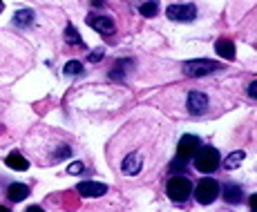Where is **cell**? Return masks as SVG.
<instances>
[{
  "label": "cell",
  "instance_id": "obj_22",
  "mask_svg": "<svg viewBox=\"0 0 257 212\" xmlns=\"http://www.w3.org/2000/svg\"><path fill=\"white\" fill-rule=\"evenodd\" d=\"M248 96H250V98H255V96H257V83H255V81L248 85Z\"/></svg>",
  "mask_w": 257,
  "mask_h": 212
},
{
  "label": "cell",
  "instance_id": "obj_16",
  "mask_svg": "<svg viewBox=\"0 0 257 212\" xmlns=\"http://www.w3.org/2000/svg\"><path fill=\"white\" fill-rule=\"evenodd\" d=\"M139 12H141V16H146V18L157 16V12H159V3H157V0H148V3H143L139 7Z\"/></svg>",
  "mask_w": 257,
  "mask_h": 212
},
{
  "label": "cell",
  "instance_id": "obj_7",
  "mask_svg": "<svg viewBox=\"0 0 257 212\" xmlns=\"http://www.w3.org/2000/svg\"><path fill=\"white\" fill-rule=\"evenodd\" d=\"M76 192L81 196H90V199H94V196H103L107 192V185L98 183V181H81V183L76 185Z\"/></svg>",
  "mask_w": 257,
  "mask_h": 212
},
{
  "label": "cell",
  "instance_id": "obj_23",
  "mask_svg": "<svg viewBox=\"0 0 257 212\" xmlns=\"http://www.w3.org/2000/svg\"><path fill=\"white\" fill-rule=\"evenodd\" d=\"M250 212H257V194L250 196Z\"/></svg>",
  "mask_w": 257,
  "mask_h": 212
},
{
  "label": "cell",
  "instance_id": "obj_4",
  "mask_svg": "<svg viewBox=\"0 0 257 212\" xmlns=\"http://www.w3.org/2000/svg\"><path fill=\"white\" fill-rule=\"evenodd\" d=\"M195 196L201 205H210L219 196V183L215 179H201L195 188Z\"/></svg>",
  "mask_w": 257,
  "mask_h": 212
},
{
  "label": "cell",
  "instance_id": "obj_8",
  "mask_svg": "<svg viewBox=\"0 0 257 212\" xmlns=\"http://www.w3.org/2000/svg\"><path fill=\"white\" fill-rule=\"evenodd\" d=\"M206 107H208V96L204 92H190L188 94V110H190V114L195 116L204 114Z\"/></svg>",
  "mask_w": 257,
  "mask_h": 212
},
{
  "label": "cell",
  "instance_id": "obj_26",
  "mask_svg": "<svg viewBox=\"0 0 257 212\" xmlns=\"http://www.w3.org/2000/svg\"><path fill=\"white\" fill-rule=\"evenodd\" d=\"M0 212H9V208H5V205H0Z\"/></svg>",
  "mask_w": 257,
  "mask_h": 212
},
{
  "label": "cell",
  "instance_id": "obj_13",
  "mask_svg": "<svg viewBox=\"0 0 257 212\" xmlns=\"http://www.w3.org/2000/svg\"><path fill=\"white\" fill-rule=\"evenodd\" d=\"M215 52L219 54L221 58H226V61H235V45L230 41H217Z\"/></svg>",
  "mask_w": 257,
  "mask_h": 212
},
{
  "label": "cell",
  "instance_id": "obj_10",
  "mask_svg": "<svg viewBox=\"0 0 257 212\" xmlns=\"http://www.w3.org/2000/svg\"><path fill=\"white\" fill-rule=\"evenodd\" d=\"M121 170H123V174H127V176L139 174L141 172V156L137 154V152L127 154L125 159H123V163H121Z\"/></svg>",
  "mask_w": 257,
  "mask_h": 212
},
{
  "label": "cell",
  "instance_id": "obj_12",
  "mask_svg": "<svg viewBox=\"0 0 257 212\" xmlns=\"http://www.w3.org/2000/svg\"><path fill=\"white\" fill-rule=\"evenodd\" d=\"M7 196L18 203V201H23V199H27V196H29V188L25 183H12L7 188Z\"/></svg>",
  "mask_w": 257,
  "mask_h": 212
},
{
  "label": "cell",
  "instance_id": "obj_15",
  "mask_svg": "<svg viewBox=\"0 0 257 212\" xmlns=\"http://www.w3.org/2000/svg\"><path fill=\"white\" fill-rule=\"evenodd\" d=\"M244 159H246V154H244L241 150H239V152H233V154L226 156L224 167H226V170H235V167H239V163H241Z\"/></svg>",
  "mask_w": 257,
  "mask_h": 212
},
{
  "label": "cell",
  "instance_id": "obj_2",
  "mask_svg": "<svg viewBox=\"0 0 257 212\" xmlns=\"http://www.w3.org/2000/svg\"><path fill=\"white\" fill-rule=\"evenodd\" d=\"M166 192H168V196H170L172 201L179 203V201H186L188 196H190L192 183H190V179H188L186 174H177V176H172V179L168 181Z\"/></svg>",
  "mask_w": 257,
  "mask_h": 212
},
{
  "label": "cell",
  "instance_id": "obj_5",
  "mask_svg": "<svg viewBox=\"0 0 257 212\" xmlns=\"http://www.w3.org/2000/svg\"><path fill=\"white\" fill-rule=\"evenodd\" d=\"M166 16L177 23H190L197 18V7L195 5H170L166 9Z\"/></svg>",
  "mask_w": 257,
  "mask_h": 212
},
{
  "label": "cell",
  "instance_id": "obj_27",
  "mask_svg": "<svg viewBox=\"0 0 257 212\" xmlns=\"http://www.w3.org/2000/svg\"><path fill=\"white\" fill-rule=\"evenodd\" d=\"M0 14H3V0H0Z\"/></svg>",
  "mask_w": 257,
  "mask_h": 212
},
{
  "label": "cell",
  "instance_id": "obj_17",
  "mask_svg": "<svg viewBox=\"0 0 257 212\" xmlns=\"http://www.w3.org/2000/svg\"><path fill=\"white\" fill-rule=\"evenodd\" d=\"M32 21H34L32 9H21V12H16V16H14V23L16 25H32Z\"/></svg>",
  "mask_w": 257,
  "mask_h": 212
},
{
  "label": "cell",
  "instance_id": "obj_6",
  "mask_svg": "<svg viewBox=\"0 0 257 212\" xmlns=\"http://www.w3.org/2000/svg\"><path fill=\"white\" fill-rule=\"evenodd\" d=\"M199 147H201V143H199L197 136H192V134L181 136L179 147H177V159L184 161V163H188V161H190L192 156L197 154V150H199Z\"/></svg>",
  "mask_w": 257,
  "mask_h": 212
},
{
  "label": "cell",
  "instance_id": "obj_1",
  "mask_svg": "<svg viewBox=\"0 0 257 212\" xmlns=\"http://www.w3.org/2000/svg\"><path fill=\"white\" fill-rule=\"evenodd\" d=\"M192 159H195V167L201 172V174H210V172H215L217 167H219L221 156H219V152H217L215 147L204 145V147L197 150V154L192 156Z\"/></svg>",
  "mask_w": 257,
  "mask_h": 212
},
{
  "label": "cell",
  "instance_id": "obj_18",
  "mask_svg": "<svg viewBox=\"0 0 257 212\" xmlns=\"http://www.w3.org/2000/svg\"><path fill=\"white\" fill-rule=\"evenodd\" d=\"M65 41L70 43V45H83L81 36H78V32L72 27V25H67V27H65Z\"/></svg>",
  "mask_w": 257,
  "mask_h": 212
},
{
  "label": "cell",
  "instance_id": "obj_14",
  "mask_svg": "<svg viewBox=\"0 0 257 212\" xmlns=\"http://www.w3.org/2000/svg\"><path fill=\"white\" fill-rule=\"evenodd\" d=\"M221 194H224V199L228 201V203H239V201L244 199V192H241L239 185H226V188L221 190Z\"/></svg>",
  "mask_w": 257,
  "mask_h": 212
},
{
  "label": "cell",
  "instance_id": "obj_20",
  "mask_svg": "<svg viewBox=\"0 0 257 212\" xmlns=\"http://www.w3.org/2000/svg\"><path fill=\"white\" fill-rule=\"evenodd\" d=\"M67 172H70V174H81V172H83V163H81V161H74V163H70V167H67Z\"/></svg>",
  "mask_w": 257,
  "mask_h": 212
},
{
  "label": "cell",
  "instance_id": "obj_9",
  "mask_svg": "<svg viewBox=\"0 0 257 212\" xmlns=\"http://www.w3.org/2000/svg\"><path fill=\"white\" fill-rule=\"evenodd\" d=\"M87 25H90L92 29H96V32L105 34V36L114 34V21L107 16H94V14H90V16H87Z\"/></svg>",
  "mask_w": 257,
  "mask_h": 212
},
{
  "label": "cell",
  "instance_id": "obj_19",
  "mask_svg": "<svg viewBox=\"0 0 257 212\" xmlns=\"http://www.w3.org/2000/svg\"><path fill=\"white\" fill-rule=\"evenodd\" d=\"M63 72H65L67 76H76V74H81V72H83V63H78V61H70V63H65Z\"/></svg>",
  "mask_w": 257,
  "mask_h": 212
},
{
  "label": "cell",
  "instance_id": "obj_25",
  "mask_svg": "<svg viewBox=\"0 0 257 212\" xmlns=\"http://www.w3.org/2000/svg\"><path fill=\"white\" fill-rule=\"evenodd\" d=\"M92 5H94V7H101V5H103V0H92Z\"/></svg>",
  "mask_w": 257,
  "mask_h": 212
},
{
  "label": "cell",
  "instance_id": "obj_3",
  "mask_svg": "<svg viewBox=\"0 0 257 212\" xmlns=\"http://www.w3.org/2000/svg\"><path fill=\"white\" fill-rule=\"evenodd\" d=\"M219 70H221V63H217V61H201V58H197V61L184 63V74L190 78L208 76V74L219 72Z\"/></svg>",
  "mask_w": 257,
  "mask_h": 212
},
{
  "label": "cell",
  "instance_id": "obj_24",
  "mask_svg": "<svg viewBox=\"0 0 257 212\" xmlns=\"http://www.w3.org/2000/svg\"><path fill=\"white\" fill-rule=\"evenodd\" d=\"M27 212H45V210H43V208H38V205H32V208H29Z\"/></svg>",
  "mask_w": 257,
  "mask_h": 212
},
{
  "label": "cell",
  "instance_id": "obj_21",
  "mask_svg": "<svg viewBox=\"0 0 257 212\" xmlns=\"http://www.w3.org/2000/svg\"><path fill=\"white\" fill-rule=\"evenodd\" d=\"M87 58H90L92 63H98V61H101V58H103V49H96V52H92Z\"/></svg>",
  "mask_w": 257,
  "mask_h": 212
},
{
  "label": "cell",
  "instance_id": "obj_11",
  "mask_svg": "<svg viewBox=\"0 0 257 212\" xmlns=\"http://www.w3.org/2000/svg\"><path fill=\"white\" fill-rule=\"evenodd\" d=\"M5 163H7V167L18 170V172H23V170H27V167H29V161L25 159L23 154H18V152H12V154L5 156Z\"/></svg>",
  "mask_w": 257,
  "mask_h": 212
}]
</instances>
